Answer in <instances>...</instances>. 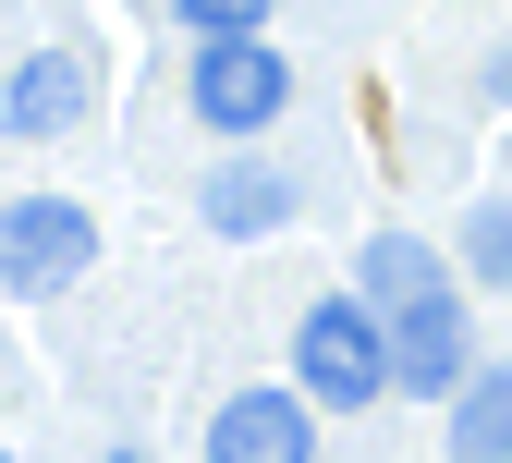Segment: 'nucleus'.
Here are the masks:
<instances>
[{"instance_id": "1", "label": "nucleus", "mask_w": 512, "mask_h": 463, "mask_svg": "<svg viewBox=\"0 0 512 463\" xmlns=\"http://www.w3.org/2000/svg\"><path fill=\"white\" fill-rule=\"evenodd\" d=\"M293 378L317 390L330 415H366V403H391V317H378L366 293H317L305 317H293Z\"/></svg>"}, {"instance_id": "2", "label": "nucleus", "mask_w": 512, "mask_h": 463, "mask_svg": "<svg viewBox=\"0 0 512 463\" xmlns=\"http://www.w3.org/2000/svg\"><path fill=\"white\" fill-rule=\"evenodd\" d=\"M183 110H196L220 147L269 135V122L293 110V61L269 49V25H244V37H196V61H183Z\"/></svg>"}, {"instance_id": "3", "label": "nucleus", "mask_w": 512, "mask_h": 463, "mask_svg": "<svg viewBox=\"0 0 512 463\" xmlns=\"http://www.w3.org/2000/svg\"><path fill=\"white\" fill-rule=\"evenodd\" d=\"M86 256H98V220L74 208V195H0V293L13 305L74 293Z\"/></svg>"}, {"instance_id": "4", "label": "nucleus", "mask_w": 512, "mask_h": 463, "mask_svg": "<svg viewBox=\"0 0 512 463\" xmlns=\"http://www.w3.org/2000/svg\"><path fill=\"white\" fill-rule=\"evenodd\" d=\"M208 463H317V390H232L208 415Z\"/></svg>"}, {"instance_id": "5", "label": "nucleus", "mask_w": 512, "mask_h": 463, "mask_svg": "<svg viewBox=\"0 0 512 463\" xmlns=\"http://www.w3.org/2000/svg\"><path fill=\"white\" fill-rule=\"evenodd\" d=\"M98 110V49H25L13 86H0V122L37 147V135H74V122Z\"/></svg>"}, {"instance_id": "6", "label": "nucleus", "mask_w": 512, "mask_h": 463, "mask_svg": "<svg viewBox=\"0 0 512 463\" xmlns=\"http://www.w3.org/2000/svg\"><path fill=\"white\" fill-rule=\"evenodd\" d=\"M464 293H427V305H403L391 317V378L415 390V403H452V390H464Z\"/></svg>"}, {"instance_id": "7", "label": "nucleus", "mask_w": 512, "mask_h": 463, "mask_svg": "<svg viewBox=\"0 0 512 463\" xmlns=\"http://www.w3.org/2000/svg\"><path fill=\"white\" fill-rule=\"evenodd\" d=\"M293 208H305V183H293V171H269V159H208V183H196V220H208L220 244L281 232Z\"/></svg>"}, {"instance_id": "8", "label": "nucleus", "mask_w": 512, "mask_h": 463, "mask_svg": "<svg viewBox=\"0 0 512 463\" xmlns=\"http://www.w3.org/2000/svg\"><path fill=\"white\" fill-rule=\"evenodd\" d=\"M452 463H512V354H488V366H464V390H452V439H439Z\"/></svg>"}, {"instance_id": "9", "label": "nucleus", "mask_w": 512, "mask_h": 463, "mask_svg": "<svg viewBox=\"0 0 512 463\" xmlns=\"http://www.w3.org/2000/svg\"><path fill=\"white\" fill-rule=\"evenodd\" d=\"M354 293H366L378 317H403V305H427V293H452V269H439L415 232H378V244L354 256Z\"/></svg>"}, {"instance_id": "10", "label": "nucleus", "mask_w": 512, "mask_h": 463, "mask_svg": "<svg viewBox=\"0 0 512 463\" xmlns=\"http://www.w3.org/2000/svg\"><path fill=\"white\" fill-rule=\"evenodd\" d=\"M464 281H476V293H512V195L464 208Z\"/></svg>"}, {"instance_id": "11", "label": "nucleus", "mask_w": 512, "mask_h": 463, "mask_svg": "<svg viewBox=\"0 0 512 463\" xmlns=\"http://www.w3.org/2000/svg\"><path fill=\"white\" fill-rule=\"evenodd\" d=\"M171 25L183 37H244V25H269V0H171Z\"/></svg>"}, {"instance_id": "12", "label": "nucleus", "mask_w": 512, "mask_h": 463, "mask_svg": "<svg viewBox=\"0 0 512 463\" xmlns=\"http://www.w3.org/2000/svg\"><path fill=\"white\" fill-rule=\"evenodd\" d=\"M0 463H13V451H0Z\"/></svg>"}]
</instances>
